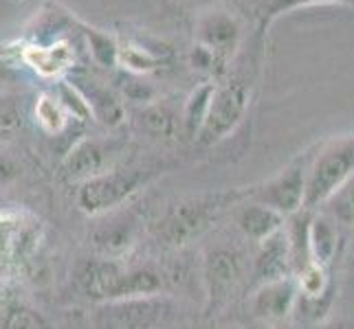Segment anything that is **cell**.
I'll return each instance as SVG.
<instances>
[{
  "instance_id": "cell-1",
  "label": "cell",
  "mask_w": 354,
  "mask_h": 329,
  "mask_svg": "<svg viewBox=\"0 0 354 329\" xmlns=\"http://www.w3.org/2000/svg\"><path fill=\"white\" fill-rule=\"evenodd\" d=\"M244 200H249V189L205 193V196L183 200L174 204L161 219L158 239H163V243L169 248L185 246V243L201 237L205 230H209L227 209L238 206Z\"/></svg>"
},
{
  "instance_id": "cell-2",
  "label": "cell",
  "mask_w": 354,
  "mask_h": 329,
  "mask_svg": "<svg viewBox=\"0 0 354 329\" xmlns=\"http://www.w3.org/2000/svg\"><path fill=\"white\" fill-rule=\"evenodd\" d=\"M44 239L42 219L29 209H0V286L14 283L33 263Z\"/></svg>"
},
{
  "instance_id": "cell-3",
  "label": "cell",
  "mask_w": 354,
  "mask_h": 329,
  "mask_svg": "<svg viewBox=\"0 0 354 329\" xmlns=\"http://www.w3.org/2000/svg\"><path fill=\"white\" fill-rule=\"evenodd\" d=\"M156 176V169L150 167H117L100 178L77 185V206L82 213L91 217L106 215L121 204L128 202L134 193L143 189Z\"/></svg>"
},
{
  "instance_id": "cell-4",
  "label": "cell",
  "mask_w": 354,
  "mask_h": 329,
  "mask_svg": "<svg viewBox=\"0 0 354 329\" xmlns=\"http://www.w3.org/2000/svg\"><path fill=\"white\" fill-rule=\"evenodd\" d=\"M354 178V137L330 141L310 163L304 209H317Z\"/></svg>"
},
{
  "instance_id": "cell-5",
  "label": "cell",
  "mask_w": 354,
  "mask_h": 329,
  "mask_svg": "<svg viewBox=\"0 0 354 329\" xmlns=\"http://www.w3.org/2000/svg\"><path fill=\"white\" fill-rule=\"evenodd\" d=\"M128 150L124 137H86L80 139L59 163V178L68 185H82L121 167Z\"/></svg>"
},
{
  "instance_id": "cell-6",
  "label": "cell",
  "mask_w": 354,
  "mask_h": 329,
  "mask_svg": "<svg viewBox=\"0 0 354 329\" xmlns=\"http://www.w3.org/2000/svg\"><path fill=\"white\" fill-rule=\"evenodd\" d=\"M251 88V77L240 75V72L227 75L223 81L216 83L209 114H207V121L196 139L201 145H214L223 141L238 128V123L249 110Z\"/></svg>"
},
{
  "instance_id": "cell-7",
  "label": "cell",
  "mask_w": 354,
  "mask_h": 329,
  "mask_svg": "<svg viewBox=\"0 0 354 329\" xmlns=\"http://www.w3.org/2000/svg\"><path fill=\"white\" fill-rule=\"evenodd\" d=\"M244 277H247V259L238 248L216 246L207 250L203 261L207 314L221 312L238 292Z\"/></svg>"
},
{
  "instance_id": "cell-8",
  "label": "cell",
  "mask_w": 354,
  "mask_h": 329,
  "mask_svg": "<svg viewBox=\"0 0 354 329\" xmlns=\"http://www.w3.org/2000/svg\"><path fill=\"white\" fill-rule=\"evenodd\" d=\"M194 40L216 57L218 77H221L242 46V24L229 9H205L194 22Z\"/></svg>"
},
{
  "instance_id": "cell-9",
  "label": "cell",
  "mask_w": 354,
  "mask_h": 329,
  "mask_svg": "<svg viewBox=\"0 0 354 329\" xmlns=\"http://www.w3.org/2000/svg\"><path fill=\"white\" fill-rule=\"evenodd\" d=\"M310 163L313 161H308V156H301L297 161H292L277 176L266 180L264 185L249 189V200L271 206V209L282 213L284 217L299 213L304 209V200H306Z\"/></svg>"
},
{
  "instance_id": "cell-10",
  "label": "cell",
  "mask_w": 354,
  "mask_h": 329,
  "mask_svg": "<svg viewBox=\"0 0 354 329\" xmlns=\"http://www.w3.org/2000/svg\"><path fill=\"white\" fill-rule=\"evenodd\" d=\"M172 301L154 295L104 303L102 319L108 329H161L172 319Z\"/></svg>"
},
{
  "instance_id": "cell-11",
  "label": "cell",
  "mask_w": 354,
  "mask_h": 329,
  "mask_svg": "<svg viewBox=\"0 0 354 329\" xmlns=\"http://www.w3.org/2000/svg\"><path fill=\"white\" fill-rule=\"evenodd\" d=\"M104 217L100 224L93 228V248L97 252V257H106V259H119L121 255H126L134 241H137L139 233V217L132 211L124 213H106L100 215Z\"/></svg>"
},
{
  "instance_id": "cell-12",
  "label": "cell",
  "mask_w": 354,
  "mask_h": 329,
  "mask_svg": "<svg viewBox=\"0 0 354 329\" xmlns=\"http://www.w3.org/2000/svg\"><path fill=\"white\" fill-rule=\"evenodd\" d=\"M299 297L297 279L284 277L277 281H268L253 290L251 295V314L262 323H282L295 312Z\"/></svg>"
},
{
  "instance_id": "cell-13",
  "label": "cell",
  "mask_w": 354,
  "mask_h": 329,
  "mask_svg": "<svg viewBox=\"0 0 354 329\" xmlns=\"http://www.w3.org/2000/svg\"><path fill=\"white\" fill-rule=\"evenodd\" d=\"M66 79L84 94V99H86L93 112V119H97L106 128H117L124 123L126 108L111 86H106L104 81L88 75L86 70H75V68L68 72Z\"/></svg>"
},
{
  "instance_id": "cell-14",
  "label": "cell",
  "mask_w": 354,
  "mask_h": 329,
  "mask_svg": "<svg viewBox=\"0 0 354 329\" xmlns=\"http://www.w3.org/2000/svg\"><path fill=\"white\" fill-rule=\"evenodd\" d=\"M292 255H290V239L286 233V226L277 230L275 235L260 241V248L255 252V259L251 266V290L260 288L268 281L292 277Z\"/></svg>"
},
{
  "instance_id": "cell-15",
  "label": "cell",
  "mask_w": 354,
  "mask_h": 329,
  "mask_svg": "<svg viewBox=\"0 0 354 329\" xmlns=\"http://www.w3.org/2000/svg\"><path fill=\"white\" fill-rule=\"evenodd\" d=\"M20 62L42 79H62L75 68V48L68 40L29 44L20 51Z\"/></svg>"
},
{
  "instance_id": "cell-16",
  "label": "cell",
  "mask_w": 354,
  "mask_h": 329,
  "mask_svg": "<svg viewBox=\"0 0 354 329\" xmlns=\"http://www.w3.org/2000/svg\"><path fill=\"white\" fill-rule=\"evenodd\" d=\"M124 272H126V268L119 263V259L93 257L80 263L77 286L82 288L84 295L93 301L113 303Z\"/></svg>"
},
{
  "instance_id": "cell-17",
  "label": "cell",
  "mask_w": 354,
  "mask_h": 329,
  "mask_svg": "<svg viewBox=\"0 0 354 329\" xmlns=\"http://www.w3.org/2000/svg\"><path fill=\"white\" fill-rule=\"evenodd\" d=\"M236 224L244 237L260 243L271 235H275L277 230H282L286 226V217L282 213H277L275 209H271V206L249 200V202L238 204Z\"/></svg>"
},
{
  "instance_id": "cell-18",
  "label": "cell",
  "mask_w": 354,
  "mask_h": 329,
  "mask_svg": "<svg viewBox=\"0 0 354 329\" xmlns=\"http://www.w3.org/2000/svg\"><path fill=\"white\" fill-rule=\"evenodd\" d=\"M134 121H137V128L145 137L154 141H176L178 134H183L180 112L163 99L141 106Z\"/></svg>"
},
{
  "instance_id": "cell-19",
  "label": "cell",
  "mask_w": 354,
  "mask_h": 329,
  "mask_svg": "<svg viewBox=\"0 0 354 329\" xmlns=\"http://www.w3.org/2000/svg\"><path fill=\"white\" fill-rule=\"evenodd\" d=\"M216 90V83L214 81H203L201 86H196L187 101L183 103L180 110V117H183V137L196 141L198 134L207 121V114H209V106H212V97Z\"/></svg>"
},
{
  "instance_id": "cell-20",
  "label": "cell",
  "mask_w": 354,
  "mask_h": 329,
  "mask_svg": "<svg viewBox=\"0 0 354 329\" xmlns=\"http://www.w3.org/2000/svg\"><path fill=\"white\" fill-rule=\"evenodd\" d=\"M308 243H310V257L313 261L322 266H330L337 255L339 246V233H337V219L330 215H315L310 219L308 230Z\"/></svg>"
},
{
  "instance_id": "cell-21",
  "label": "cell",
  "mask_w": 354,
  "mask_h": 329,
  "mask_svg": "<svg viewBox=\"0 0 354 329\" xmlns=\"http://www.w3.org/2000/svg\"><path fill=\"white\" fill-rule=\"evenodd\" d=\"M167 55L169 51H154L139 40L119 42V66H124L126 72H132V75H145V72L156 70Z\"/></svg>"
},
{
  "instance_id": "cell-22",
  "label": "cell",
  "mask_w": 354,
  "mask_h": 329,
  "mask_svg": "<svg viewBox=\"0 0 354 329\" xmlns=\"http://www.w3.org/2000/svg\"><path fill=\"white\" fill-rule=\"evenodd\" d=\"M77 29L84 35V40H86V48L97 66L102 68L119 66V42L115 40V35L102 29H95L91 24H84L80 20H77Z\"/></svg>"
},
{
  "instance_id": "cell-23",
  "label": "cell",
  "mask_w": 354,
  "mask_h": 329,
  "mask_svg": "<svg viewBox=\"0 0 354 329\" xmlns=\"http://www.w3.org/2000/svg\"><path fill=\"white\" fill-rule=\"evenodd\" d=\"M33 117L38 128L44 134H48V137H59V134L68 128V121H71V114L66 112L62 101L55 97V92H42L38 99H35Z\"/></svg>"
},
{
  "instance_id": "cell-24",
  "label": "cell",
  "mask_w": 354,
  "mask_h": 329,
  "mask_svg": "<svg viewBox=\"0 0 354 329\" xmlns=\"http://www.w3.org/2000/svg\"><path fill=\"white\" fill-rule=\"evenodd\" d=\"M0 329H53V325L27 303H11L0 314Z\"/></svg>"
},
{
  "instance_id": "cell-25",
  "label": "cell",
  "mask_w": 354,
  "mask_h": 329,
  "mask_svg": "<svg viewBox=\"0 0 354 329\" xmlns=\"http://www.w3.org/2000/svg\"><path fill=\"white\" fill-rule=\"evenodd\" d=\"M24 126V103L18 92H0V143L11 141Z\"/></svg>"
},
{
  "instance_id": "cell-26",
  "label": "cell",
  "mask_w": 354,
  "mask_h": 329,
  "mask_svg": "<svg viewBox=\"0 0 354 329\" xmlns=\"http://www.w3.org/2000/svg\"><path fill=\"white\" fill-rule=\"evenodd\" d=\"M295 279H297L299 295L304 297H322L333 288L330 277H328V268L317 261H310L301 270H297Z\"/></svg>"
},
{
  "instance_id": "cell-27",
  "label": "cell",
  "mask_w": 354,
  "mask_h": 329,
  "mask_svg": "<svg viewBox=\"0 0 354 329\" xmlns=\"http://www.w3.org/2000/svg\"><path fill=\"white\" fill-rule=\"evenodd\" d=\"M313 5H350L354 7V0H268L262 9V29L275 22L279 16L290 14L299 7H313Z\"/></svg>"
},
{
  "instance_id": "cell-28",
  "label": "cell",
  "mask_w": 354,
  "mask_h": 329,
  "mask_svg": "<svg viewBox=\"0 0 354 329\" xmlns=\"http://www.w3.org/2000/svg\"><path fill=\"white\" fill-rule=\"evenodd\" d=\"M333 301H335V288H330L322 297H297V306L295 312L299 314L301 321H306L310 325H319L326 321L328 312L333 308Z\"/></svg>"
},
{
  "instance_id": "cell-29",
  "label": "cell",
  "mask_w": 354,
  "mask_h": 329,
  "mask_svg": "<svg viewBox=\"0 0 354 329\" xmlns=\"http://www.w3.org/2000/svg\"><path fill=\"white\" fill-rule=\"evenodd\" d=\"M55 97H57L59 101H62V106L66 108V112L71 114V119H75V121H88V119H93V112H91L86 99H84V94L75 86H73L68 79H59L57 81Z\"/></svg>"
},
{
  "instance_id": "cell-30",
  "label": "cell",
  "mask_w": 354,
  "mask_h": 329,
  "mask_svg": "<svg viewBox=\"0 0 354 329\" xmlns=\"http://www.w3.org/2000/svg\"><path fill=\"white\" fill-rule=\"evenodd\" d=\"M326 204H328V215L346 226H354V178L346 182Z\"/></svg>"
},
{
  "instance_id": "cell-31",
  "label": "cell",
  "mask_w": 354,
  "mask_h": 329,
  "mask_svg": "<svg viewBox=\"0 0 354 329\" xmlns=\"http://www.w3.org/2000/svg\"><path fill=\"white\" fill-rule=\"evenodd\" d=\"M22 176V165L18 158L7 152L0 143V187L14 185V182Z\"/></svg>"
},
{
  "instance_id": "cell-32",
  "label": "cell",
  "mask_w": 354,
  "mask_h": 329,
  "mask_svg": "<svg viewBox=\"0 0 354 329\" xmlns=\"http://www.w3.org/2000/svg\"><path fill=\"white\" fill-rule=\"evenodd\" d=\"M313 329H354V323H348V321H324L319 325H313Z\"/></svg>"
},
{
  "instance_id": "cell-33",
  "label": "cell",
  "mask_w": 354,
  "mask_h": 329,
  "mask_svg": "<svg viewBox=\"0 0 354 329\" xmlns=\"http://www.w3.org/2000/svg\"><path fill=\"white\" fill-rule=\"evenodd\" d=\"M3 55H11V48L7 44H0V57Z\"/></svg>"
},
{
  "instance_id": "cell-34",
  "label": "cell",
  "mask_w": 354,
  "mask_h": 329,
  "mask_svg": "<svg viewBox=\"0 0 354 329\" xmlns=\"http://www.w3.org/2000/svg\"><path fill=\"white\" fill-rule=\"evenodd\" d=\"M242 329H258V327H253V325H244Z\"/></svg>"
}]
</instances>
